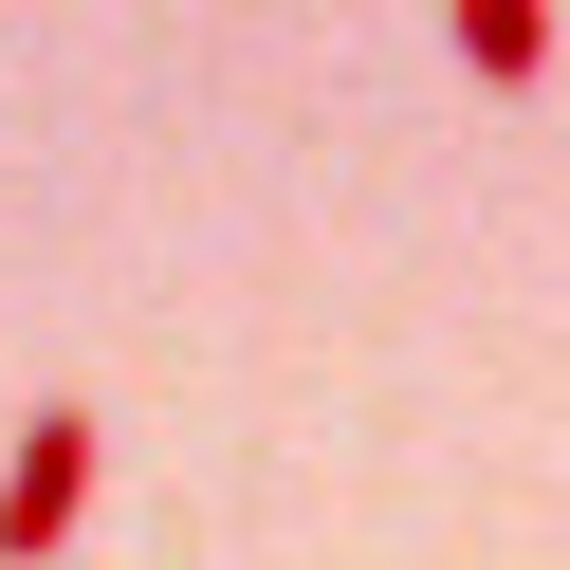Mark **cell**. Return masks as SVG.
<instances>
[{
  "label": "cell",
  "mask_w": 570,
  "mask_h": 570,
  "mask_svg": "<svg viewBox=\"0 0 570 570\" xmlns=\"http://www.w3.org/2000/svg\"><path fill=\"white\" fill-rule=\"evenodd\" d=\"M442 38H460L479 92H533V75H552V0H442Z\"/></svg>",
  "instance_id": "cell-2"
},
{
  "label": "cell",
  "mask_w": 570,
  "mask_h": 570,
  "mask_svg": "<svg viewBox=\"0 0 570 570\" xmlns=\"http://www.w3.org/2000/svg\"><path fill=\"white\" fill-rule=\"evenodd\" d=\"M75 515H92V405H38L19 460H0V570H56Z\"/></svg>",
  "instance_id": "cell-1"
}]
</instances>
